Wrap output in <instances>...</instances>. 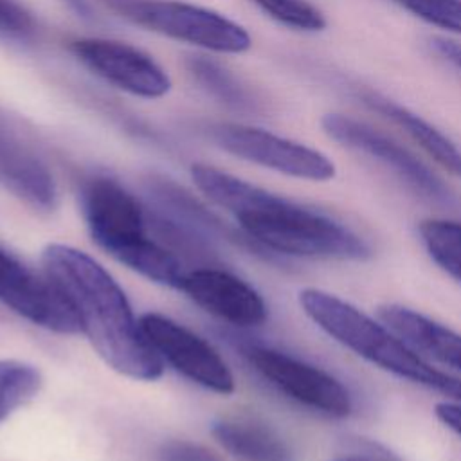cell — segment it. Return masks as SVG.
<instances>
[{
    "label": "cell",
    "mask_w": 461,
    "mask_h": 461,
    "mask_svg": "<svg viewBox=\"0 0 461 461\" xmlns=\"http://www.w3.org/2000/svg\"><path fill=\"white\" fill-rule=\"evenodd\" d=\"M245 353L254 369L294 402L330 418L353 411L349 391L331 373L274 348L250 346Z\"/></svg>",
    "instance_id": "obj_6"
},
{
    "label": "cell",
    "mask_w": 461,
    "mask_h": 461,
    "mask_svg": "<svg viewBox=\"0 0 461 461\" xmlns=\"http://www.w3.org/2000/svg\"><path fill=\"white\" fill-rule=\"evenodd\" d=\"M211 135L227 153L277 173L313 182L335 176V166L326 155L267 130L223 122L216 124Z\"/></svg>",
    "instance_id": "obj_7"
},
{
    "label": "cell",
    "mask_w": 461,
    "mask_h": 461,
    "mask_svg": "<svg viewBox=\"0 0 461 461\" xmlns=\"http://www.w3.org/2000/svg\"><path fill=\"white\" fill-rule=\"evenodd\" d=\"M436 418L461 438V402H439L434 407Z\"/></svg>",
    "instance_id": "obj_24"
},
{
    "label": "cell",
    "mask_w": 461,
    "mask_h": 461,
    "mask_svg": "<svg viewBox=\"0 0 461 461\" xmlns=\"http://www.w3.org/2000/svg\"><path fill=\"white\" fill-rule=\"evenodd\" d=\"M178 290L211 315L241 328L267 321V304L249 283L218 268L185 272Z\"/></svg>",
    "instance_id": "obj_12"
},
{
    "label": "cell",
    "mask_w": 461,
    "mask_h": 461,
    "mask_svg": "<svg viewBox=\"0 0 461 461\" xmlns=\"http://www.w3.org/2000/svg\"><path fill=\"white\" fill-rule=\"evenodd\" d=\"M263 13L276 22L299 29V31H321L326 27L322 13L308 0H252Z\"/></svg>",
    "instance_id": "obj_19"
},
{
    "label": "cell",
    "mask_w": 461,
    "mask_h": 461,
    "mask_svg": "<svg viewBox=\"0 0 461 461\" xmlns=\"http://www.w3.org/2000/svg\"><path fill=\"white\" fill-rule=\"evenodd\" d=\"M160 461H225L221 456L212 452L211 448L184 441V439H173L160 447L158 452Z\"/></svg>",
    "instance_id": "obj_22"
},
{
    "label": "cell",
    "mask_w": 461,
    "mask_h": 461,
    "mask_svg": "<svg viewBox=\"0 0 461 461\" xmlns=\"http://www.w3.org/2000/svg\"><path fill=\"white\" fill-rule=\"evenodd\" d=\"M32 16L18 0H0V32L25 36L32 31Z\"/></svg>",
    "instance_id": "obj_23"
},
{
    "label": "cell",
    "mask_w": 461,
    "mask_h": 461,
    "mask_svg": "<svg viewBox=\"0 0 461 461\" xmlns=\"http://www.w3.org/2000/svg\"><path fill=\"white\" fill-rule=\"evenodd\" d=\"M333 461H373V459H369V457H366V456L349 454V456H340V457H337V459H333Z\"/></svg>",
    "instance_id": "obj_26"
},
{
    "label": "cell",
    "mask_w": 461,
    "mask_h": 461,
    "mask_svg": "<svg viewBox=\"0 0 461 461\" xmlns=\"http://www.w3.org/2000/svg\"><path fill=\"white\" fill-rule=\"evenodd\" d=\"M72 54L90 72L131 95L158 99L171 88L167 72L144 50L106 38H79L70 43Z\"/></svg>",
    "instance_id": "obj_10"
},
{
    "label": "cell",
    "mask_w": 461,
    "mask_h": 461,
    "mask_svg": "<svg viewBox=\"0 0 461 461\" xmlns=\"http://www.w3.org/2000/svg\"><path fill=\"white\" fill-rule=\"evenodd\" d=\"M139 322L160 360L209 391L218 394L234 391L229 366L205 339L160 313H144Z\"/></svg>",
    "instance_id": "obj_8"
},
{
    "label": "cell",
    "mask_w": 461,
    "mask_h": 461,
    "mask_svg": "<svg viewBox=\"0 0 461 461\" xmlns=\"http://www.w3.org/2000/svg\"><path fill=\"white\" fill-rule=\"evenodd\" d=\"M358 97L371 110L382 113L394 124L402 126L411 135V139L416 140L443 169L456 176H461V151L439 130L423 121L420 115L412 113L411 110L393 103L391 99L380 94L362 92Z\"/></svg>",
    "instance_id": "obj_16"
},
{
    "label": "cell",
    "mask_w": 461,
    "mask_h": 461,
    "mask_svg": "<svg viewBox=\"0 0 461 461\" xmlns=\"http://www.w3.org/2000/svg\"><path fill=\"white\" fill-rule=\"evenodd\" d=\"M193 72L198 76V79L207 85L212 92H216L220 97H223L229 103H247V95L241 88H238V85L232 81V77L225 76L220 67H216L211 61L205 59H198L193 61Z\"/></svg>",
    "instance_id": "obj_21"
},
{
    "label": "cell",
    "mask_w": 461,
    "mask_h": 461,
    "mask_svg": "<svg viewBox=\"0 0 461 461\" xmlns=\"http://www.w3.org/2000/svg\"><path fill=\"white\" fill-rule=\"evenodd\" d=\"M83 216L92 240L113 259L149 281L180 286L178 258L146 232V214L133 194L119 182L95 176L81 191Z\"/></svg>",
    "instance_id": "obj_4"
},
{
    "label": "cell",
    "mask_w": 461,
    "mask_h": 461,
    "mask_svg": "<svg viewBox=\"0 0 461 461\" xmlns=\"http://www.w3.org/2000/svg\"><path fill=\"white\" fill-rule=\"evenodd\" d=\"M0 184L25 203L49 211L58 193L49 169L18 140L0 133Z\"/></svg>",
    "instance_id": "obj_13"
},
{
    "label": "cell",
    "mask_w": 461,
    "mask_h": 461,
    "mask_svg": "<svg viewBox=\"0 0 461 461\" xmlns=\"http://www.w3.org/2000/svg\"><path fill=\"white\" fill-rule=\"evenodd\" d=\"M420 240L430 259L461 283V221L430 218L418 225Z\"/></svg>",
    "instance_id": "obj_17"
},
{
    "label": "cell",
    "mask_w": 461,
    "mask_h": 461,
    "mask_svg": "<svg viewBox=\"0 0 461 461\" xmlns=\"http://www.w3.org/2000/svg\"><path fill=\"white\" fill-rule=\"evenodd\" d=\"M41 263L70 304L79 330L108 367L144 382L162 375L164 362L146 340L124 290L104 267L63 243L47 245Z\"/></svg>",
    "instance_id": "obj_1"
},
{
    "label": "cell",
    "mask_w": 461,
    "mask_h": 461,
    "mask_svg": "<svg viewBox=\"0 0 461 461\" xmlns=\"http://www.w3.org/2000/svg\"><path fill=\"white\" fill-rule=\"evenodd\" d=\"M131 22L212 52L240 54L250 49L249 32L230 18L178 0H110Z\"/></svg>",
    "instance_id": "obj_5"
},
{
    "label": "cell",
    "mask_w": 461,
    "mask_h": 461,
    "mask_svg": "<svg viewBox=\"0 0 461 461\" xmlns=\"http://www.w3.org/2000/svg\"><path fill=\"white\" fill-rule=\"evenodd\" d=\"M396 2H398V0H396Z\"/></svg>",
    "instance_id": "obj_27"
},
{
    "label": "cell",
    "mask_w": 461,
    "mask_h": 461,
    "mask_svg": "<svg viewBox=\"0 0 461 461\" xmlns=\"http://www.w3.org/2000/svg\"><path fill=\"white\" fill-rule=\"evenodd\" d=\"M212 436L240 461H294L285 438L270 425L252 418H223L214 421Z\"/></svg>",
    "instance_id": "obj_15"
},
{
    "label": "cell",
    "mask_w": 461,
    "mask_h": 461,
    "mask_svg": "<svg viewBox=\"0 0 461 461\" xmlns=\"http://www.w3.org/2000/svg\"><path fill=\"white\" fill-rule=\"evenodd\" d=\"M378 315L418 351L461 371V333L402 304L380 306Z\"/></svg>",
    "instance_id": "obj_14"
},
{
    "label": "cell",
    "mask_w": 461,
    "mask_h": 461,
    "mask_svg": "<svg viewBox=\"0 0 461 461\" xmlns=\"http://www.w3.org/2000/svg\"><path fill=\"white\" fill-rule=\"evenodd\" d=\"M436 49L461 68V47L459 45H456L452 41H445V40H436Z\"/></svg>",
    "instance_id": "obj_25"
},
{
    "label": "cell",
    "mask_w": 461,
    "mask_h": 461,
    "mask_svg": "<svg viewBox=\"0 0 461 461\" xmlns=\"http://www.w3.org/2000/svg\"><path fill=\"white\" fill-rule=\"evenodd\" d=\"M191 176L212 203L230 212L243 232L267 250L340 261H364L371 256L362 236L322 212L207 164H194Z\"/></svg>",
    "instance_id": "obj_2"
},
{
    "label": "cell",
    "mask_w": 461,
    "mask_h": 461,
    "mask_svg": "<svg viewBox=\"0 0 461 461\" xmlns=\"http://www.w3.org/2000/svg\"><path fill=\"white\" fill-rule=\"evenodd\" d=\"M0 303L49 331L72 335L79 322L56 285L0 249Z\"/></svg>",
    "instance_id": "obj_11"
},
{
    "label": "cell",
    "mask_w": 461,
    "mask_h": 461,
    "mask_svg": "<svg viewBox=\"0 0 461 461\" xmlns=\"http://www.w3.org/2000/svg\"><path fill=\"white\" fill-rule=\"evenodd\" d=\"M322 128L333 140L340 142L342 146L366 153L382 162L420 196L438 203L452 202V193L441 182V178H438L409 149H405L391 137L380 133L378 130L340 113L324 115Z\"/></svg>",
    "instance_id": "obj_9"
},
{
    "label": "cell",
    "mask_w": 461,
    "mask_h": 461,
    "mask_svg": "<svg viewBox=\"0 0 461 461\" xmlns=\"http://www.w3.org/2000/svg\"><path fill=\"white\" fill-rule=\"evenodd\" d=\"M421 20L461 34V0H398Z\"/></svg>",
    "instance_id": "obj_20"
},
{
    "label": "cell",
    "mask_w": 461,
    "mask_h": 461,
    "mask_svg": "<svg viewBox=\"0 0 461 461\" xmlns=\"http://www.w3.org/2000/svg\"><path fill=\"white\" fill-rule=\"evenodd\" d=\"M299 304L317 328L360 358L398 378L461 402V380L434 367L384 321L378 322L351 303L319 288L301 290Z\"/></svg>",
    "instance_id": "obj_3"
},
{
    "label": "cell",
    "mask_w": 461,
    "mask_h": 461,
    "mask_svg": "<svg viewBox=\"0 0 461 461\" xmlns=\"http://www.w3.org/2000/svg\"><path fill=\"white\" fill-rule=\"evenodd\" d=\"M41 387L40 371L22 360L0 358V421L31 402Z\"/></svg>",
    "instance_id": "obj_18"
}]
</instances>
